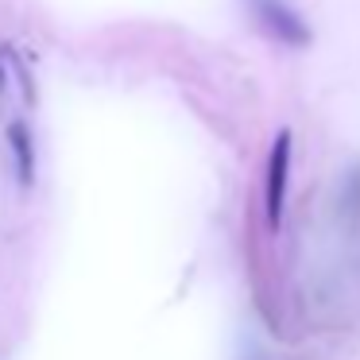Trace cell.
<instances>
[{
	"label": "cell",
	"mask_w": 360,
	"mask_h": 360,
	"mask_svg": "<svg viewBox=\"0 0 360 360\" xmlns=\"http://www.w3.org/2000/svg\"><path fill=\"white\" fill-rule=\"evenodd\" d=\"M290 159H295V136L283 128L271 140L267 151V171H264V213L267 225L279 229L283 213H287V186H290Z\"/></svg>",
	"instance_id": "6da1fadb"
},
{
	"label": "cell",
	"mask_w": 360,
	"mask_h": 360,
	"mask_svg": "<svg viewBox=\"0 0 360 360\" xmlns=\"http://www.w3.org/2000/svg\"><path fill=\"white\" fill-rule=\"evenodd\" d=\"M252 4H256L259 24H264L283 47H306V43H310V27H306V20L290 8L287 0H252Z\"/></svg>",
	"instance_id": "7a4b0ae2"
},
{
	"label": "cell",
	"mask_w": 360,
	"mask_h": 360,
	"mask_svg": "<svg viewBox=\"0 0 360 360\" xmlns=\"http://www.w3.org/2000/svg\"><path fill=\"white\" fill-rule=\"evenodd\" d=\"M8 148H12V159H16L20 186H32L35 182V143H32V128L24 120H12L8 124Z\"/></svg>",
	"instance_id": "3957f363"
},
{
	"label": "cell",
	"mask_w": 360,
	"mask_h": 360,
	"mask_svg": "<svg viewBox=\"0 0 360 360\" xmlns=\"http://www.w3.org/2000/svg\"><path fill=\"white\" fill-rule=\"evenodd\" d=\"M0 89H4V70H0Z\"/></svg>",
	"instance_id": "277c9868"
}]
</instances>
